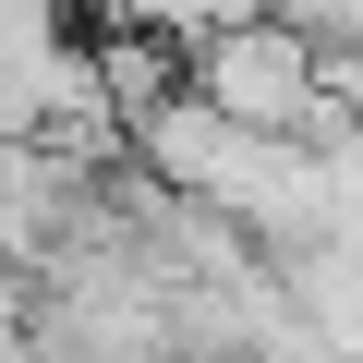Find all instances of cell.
Listing matches in <instances>:
<instances>
[{"mask_svg":"<svg viewBox=\"0 0 363 363\" xmlns=\"http://www.w3.org/2000/svg\"><path fill=\"white\" fill-rule=\"evenodd\" d=\"M182 97H206L218 121H255V133H303V145H351V61L303 49L279 13L255 25H218L182 61Z\"/></svg>","mask_w":363,"mask_h":363,"instance_id":"obj_1","label":"cell"}]
</instances>
